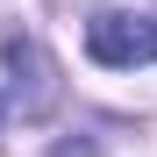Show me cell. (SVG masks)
<instances>
[{"label": "cell", "mask_w": 157, "mask_h": 157, "mask_svg": "<svg viewBox=\"0 0 157 157\" xmlns=\"http://www.w3.org/2000/svg\"><path fill=\"white\" fill-rule=\"evenodd\" d=\"M86 50H93V64H107V71H136V64H157V14H100L93 29H86Z\"/></svg>", "instance_id": "obj_1"}]
</instances>
